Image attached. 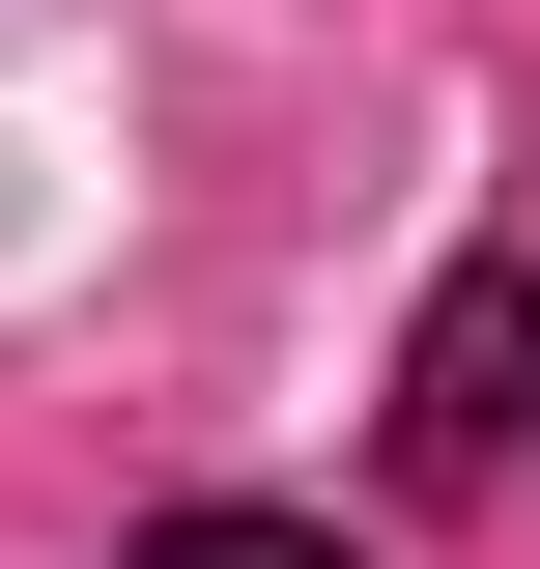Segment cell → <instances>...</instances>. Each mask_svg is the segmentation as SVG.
<instances>
[{"label": "cell", "instance_id": "cell-1", "mask_svg": "<svg viewBox=\"0 0 540 569\" xmlns=\"http://www.w3.org/2000/svg\"><path fill=\"white\" fill-rule=\"evenodd\" d=\"M512 427H540V257H483L427 313V370H399V485H483Z\"/></svg>", "mask_w": 540, "mask_h": 569}, {"label": "cell", "instance_id": "cell-2", "mask_svg": "<svg viewBox=\"0 0 540 569\" xmlns=\"http://www.w3.org/2000/svg\"><path fill=\"white\" fill-rule=\"evenodd\" d=\"M114 569H341V541H313V512H142Z\"/></svg>", "mask_w": 540, "mask_h": 569}]
</instances>
